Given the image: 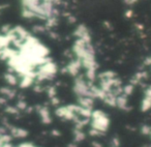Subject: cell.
<instances>
[{"mask_svg":"<svg viewBox=\"0 0 151 147\" xmlns=\"http://www.w3.org/2000/svg\"><path fill=\"white\" fill-rule=\"evenodd\" d=\"M90 136H103L110 128L109 116L101 110H93L90 117Z\"/></svg>","mask_w":151,"mask_h":147,"instance_id":"6da1fadb","label":"cell"},{"mask_svg":"<svg viewBox=\"0 0 151 147\" xmlns=\"http://www.w3.org/2000/svg\"><path fill=\"white\" fill-rule=\"evenodd\" d=\"M79 110H80L79 105L61 106V107H58L55 110V115L60 119L75 121L79 117Z\"/></svg>","mask_w":151,"mask_h":147,"instance_id":"7a4b0ae2","label":"cell"},{"mask_svg":"<svg viewBox=\"0 0 151 147\" xmlns=\"http://www.w3.org/2000/svg\"><path fill=\"white\" fill-rule=\"evenodd\" d=\"M57 73V65L51 60H48L46 63L40 65V68L36 71V79L37 81L50 80L56 75Z\"/></svg>","mask_w":151,"mask_h":147,"instance_id":"3957f363","label":"cell"},{"mask_svg":"<svg viewBox=\"0 0 151 147\" xmlns=\"http://www.w3.org/2000/svg\"><path fill=\"white\" fill-rule=\"evenodd\" d=\"M82 67V62L79 59H76V60H73L66 65L65 67V71L67 74H69L70 76H77L80 71V68Z\"/></svg>","mask_w":151,"mask_h":147,"instance_id":"277c9868","label":"cell"},{"mask_svg":"<svg viewBox=\"0 0 151 147\" xmlns=\"http://www.w3.org/2000/svg\"><path fill=\"white\" fill-rule=\"evenodd\" d=\"M37 108L38 109H36V111H37L42 123H45V124L51 123V122H52V117H51L50 110L47 107H45V106H40V107H37Z\"/></svg>","mask_w":151,"mask_h":147,"instance_id":"5b68a950","label":"cell"},{"mask_svg":"<svg viewBox=\"0 0 151 147\" xmlns=\"http://www.w3.org/2000/svg\"><path fill=\"white\" fill-rule=\"evenodd\" d=\"M11 132V136L14 137V138H18V139H23L26 138L28 136V132L26 130L22 128H18V126H13V128L9 130Z\"/></svg>","mask_w":151,"mask_h":147,"instance_id":"8992f818","label":"cell"},{"mask_svg":"<svg viewBox=\"0 0 151 147\" xmlns=\"http://www.w3.org/2000/svg\"><path fill=\"white\" fill-rule=\"evenodd\" d=\"M93 104H94V99L91 97H79L78 99V105L85 109L92 110Z\"/></svg>","mask_w":151,"mask_h":147,"instance_id":"52a82bcc","label":"cell"},{"mask_svg":"<svg viewBox=\"0 0 151 147\" xmlns=\"http://www.w3.org/2000/svg\"><path fill=\"white\" fill-rule=\"evenodd\" d=\"M116 107L119 108L121 110H127L128 105H127V97L124 95L123 93L120 95H118L116 97Z\"/></svg>","mask_w":151,"mask_h":147,"instance_id":"ba28073f","label":"cell"},{"mask_svg":"<svg viewBox=\"0 0 151 147\" xmlns=\"http://www.w3.org/2000/svg\"><path fill=\"white\" fill-rule=\"evenodd\" d=\"M34 77H31V76H24L22 77L21 81L19 82V86L21 88H28L30 87L34 82Z\"/></svg>","mask_w":151,"mask_h":147,"instance_id":"9c48e42d","label":"cell"},{"mask_svg":"<svg viewBox=\"0 0 151 147\" xmlns=\"http://www.w3.org/2000/svg\"><path fill=\"white\" fill-rule=\"evenodd\" d=\"M151 109V97L145 95L143 101L141 102V111L147 112Z\"/></svg>","mask_w":151,"mask_h":147,"instance_id":"30bf717a","label":"cell"},{"mask_svg":"<svg viewBox=\"0 0 151 147\" xmlns=\"http://www.w3.org/2000/svg\"><path fill=\"white\" fill-rule=\"evenodd\" d=\"M0 92H1V94L3 95V97H5V99H14L16 95V92L15 90H13L12 88H9V87H3V88L0 89Z\"/></svg>","mask_w":151,"mask_h":147,"instance_id":"8fae6325","label":"cell"},{"mask_svg":"<svg viewBox=\"0 0 151 147\" xmlns=\"http://www.w3.org/2000/svg\"><path fill=\"white\" fill-rule=\"evenodd\" d=\"M4 78H5V81H6L9 85H12V86H14V85H17L18 83H19L17 76H15V75H14V74H12V73L5 74Z\"/></svg>","mask_w":151,"mask_h":147,"instance_id":"7c38bea8","label":"cell"},{"mask_svg":"<svg viewBox=\"0 0 151 147\" xmlns=\"http://www.w3.org/2000/svg\"><path fill=\"white\" fill-rule=\"evenodd\" d=\"M85 139V134L83 133L82 130H79V128H76L73 130V141L76 142H81Z\"/></svg>","mask_w":151,"mask_h":147,"instance_id":"4fadbf2b","label":"cell"},{"mask_svg":"<svg viewBox=\"0 0 151 147\" xmlns=\"http://www.w3.org/2000/svg\"><path fill=\"white\" fill-rule=\"evenodd\" d=\"M134 85H132V83L125 85V86L123 87V94L126 95V97H128V95H130L132 92H134Z\"/></svg>","mask_w":151,"mask_h":147,"instance_id":"5bb4252c","label":"cell"},{"mask_svg":"<svg viewBox=\"0 0 151 147\" xmlns=\"http://www.w3.org/2000/svg\"><path fill=\"white\" fill-rule=\"evenodd\" d=\"M149 132H150V125H147V124L142 125V128H141V133H142L143 135H147V136H148Z\"/></svg>","mask_w":151,"mask_h":147,"instance_id":"9a60e30c","label":"cell"},{"mask_svg":"<svg viewBox=\"0 0 151 147\" xmlns=\"http://www.w3.org/2000/svg\"><path fill=\"white\" fill-rule=\"evenodd\" d=\"M17 147H37V146H35V145H33L32 143H29V142H23L18 145Z\"/></svg>","mask_w":151,"mask_h":147,"instance_id":"2e32d148","label":"cell"},{"mask_svg":"<svg viewBox=\"0 0 151 147\" xmlns=\"http://www.w3.org/2000/svg\"><path fill=\"white\" fill-rule=\"evenodd\" d=\"M119 140H118L117 138H114L113 140H112V142H111V145H112V147H118L119 146Z\"/></svg>","mask_w":151,"mask_h":147,"instance_id":"e0dca14e","label":"cell"},{"mask_svg":"<svg viewBox=\"0 0 151 147\" xmlns=\"http://www.w3.org/2000/svg\"><path fill=\"white\" fill-rule=\"evenodd\" d=\"M145 95H147V97H151V85L148 87V88L145 90Z\"/></svg>","mask_w":151,"mask_h":147,"instance_id":"ac0fdd59","label":"cell"},{"mask_svg":"<svg viewBox=\"0 0 151 147\" xmlns=\"http://www.w3.org/2000/svg\"><path fill=\"white\" fill-rule=\"evenodd\" d=\"M124 1H125L127 4H132L134 2H136L137 0H124Z\"/></svg>","mask_w":151,"mask_h":147,"instance_id":"d6986e66","label":"cell"},{"mask_svg":"<svg viewBox=\"0 0 151 147\" xmlns=\"http://www.w3.org/2000/svg\"><path fill=\"white\" fill-rule=\"evenodd\" d=\"M132 11H128V12H126L125 16H126V17H128V18H130V17H132Z\"/></svg>","mask_w":151,"mask_h":147,"instance_id":"ffe728a7","label":"cell"},{"mask_svg":"<svg viewBox=\"0 0 151 147\" xmlns=\"http://www.w3.org/2000/svg\"><path fill=\"white\" fill-rule=\"evenodd\" d=\"M68 21L70 22V23H73V22H76V18H73V17H68Z\"/></svg>","mask_w":151,"mask_h":147,"instance_id":"44dd1931","label":"cell"},{"mask_svg":"<svg viewBox=\"0 0 151 147\" xmlns=\"http://www.w3.org/2000/svg\"><path fill=\"white\" fill-rule=\"evenodd\" d=\"M148 136L151 138V126H150V132H149V135H148Z\"/></svg>","mask_w":151,"mask_h":147,"instance_id":"7402d4cb","label":"cell"}]
</instances>
